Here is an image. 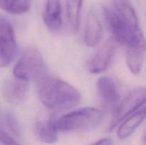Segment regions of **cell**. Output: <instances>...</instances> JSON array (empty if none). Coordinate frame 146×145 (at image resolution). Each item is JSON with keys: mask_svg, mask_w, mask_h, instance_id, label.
Listing matches in <instances>:
<instances>
[{"mask_svg": "<svg viewBox=\"0 0 146 145\" xmlns=\"http://www.w3.org/2000/svg\"><path fill=\"white\" fill-rule=\"evenodd\" d=\"M38 95L41 103L51 109H71L81 100V94L73 85L54 77L47 76L39 81Z\"/></svg>", "mask_w": 146, "mask_h": 145, "instance_id": "cell-1", "label": "cell"}, {"mask_svg": "<svg viewBox=\"0 0 146 145\" xmlns=\"http://www.w3.org/2000/svg\"><path fill=\"white\" fill-rule=\"evenodd\" d=\"M14 76L26 81H40L48 76V68L37 48L24 50L13 69Z\"/></svg>", "mask_w": 146, "mask_h": 145, "instance_id": "cell-2", "label": "cell"}, {"mask_svg": "<svg viewBox=\"0 0 146 145\" xmlns=\"http://www.w3.org/2000/svg\"><path fill=\"white\" fill-rule=\"evenodd\" d=\"M102 111L95 107H84L69 112L57 119L58 131L64 132L87 130L98 126L103 119Z\"/></svg>", "mask_w": 146, "mask_h": 145, "instance_id": "cell-3", "label": "cell"}, {"mask_svg": "<svg viewBox=\"0 0 146 145\" xmlns=\"http://www.w3.org/2000/svg\"><path fill=\"white\" fill-rule=\"evenodd\" d=\"M146 101V88L139 87L133 90L125 99L121 101L114 110L108 129L112 131L125 119L138 110Z\"/></svg>", "mask_w": 146, "mask_h": 145, "instance_id": "cell-4", "label": "cell"}, {"mask_svg": "<svg viewBox=\"0 0 146 145\" xmlns=\"http://www.w3.org/2000/svg\"><path fill=\"white\" fill-rule=\"evenodd\" d=\"M17 44L12 26L3 17L0 21V65L7 67L15 58Z\"/></svg>", "mask_w": 146, "mask_h": 145, "instance_id": "cell-5", "label": "cell"}, {"mask_svg": "<svg viewBox=\"0 0 146 145\" xmlns=\"http://www.w3.org/2000/svg\"><path fill=\"white\" fill-rule=\"evenodd\" d=\"M97 90L104 107L115 110L121 102V92L113 78L101 77L97 81Z\"/></svg>", "mask_w": 146, "mask_h": 145, "instance_id": "cell-6", "label": "cell"}, {"mask_svg": "<svg viewBox=\"0 0 146 145\" xmlns=\"http://www.w3.org/2000/svg\"><path fill=\"white\" fill-rule=\"evenodd\" d=\"M115 39H108L88 63V69L91 73H100L105 71L111 64L116 50Z\"/></svg>", "mask_w": 146, "mask_h": 145, "instance_id": "cell-7", "label": "cell"}, {"mask_svg": "<svg viewBox=\"0 0 146 145\" xmlns=\"http://www.w3.org/2000/svg\"><path fill=\"white\" fill-rule=\"evenodd\" d=\"M29 92L28 81L16 77L7 80L3 85L2 94L4 100L14 105L24 103L28 98Z\"/></svg>", "mask_w": 146, "mask_h": 145, "instance_id": "cell-8", "label": "cell"}, {"mask_svg": "<svg viewBox=\"0 0 146 145\" xmlns=\"http://www.w3.org/2000/svg\"><path fill=\"white\" fill-rule=\"evenodd\" d=\"M44 21L47 28L53 32L59 31L62 26V9L60 0H46Z\"/></svg>", "mask_w": 146, "mask_h": 145, "instance_id": "cell-9", "label": "cell"}, {"mask_svg": "<svg viewBox=\"0 0 146 145\" xmlns=\"http://www.w3.org/2000/svg\"><path fill=\"white\" fill-rule=\"evenodd\" d=\"M146 117V101L135 112L125 119L118 127L117 136L120 139H125L133 134Z\"/></svg>", "mask_w": 146, "mask_h": 145, "instance_id": "cell-10", "label": "cell"}, {"mask_svg": "<svg viewBox=\"0 0 146 145\" xmlns=\"http://www.w3.org/2000/svg\"><path fill=\"white\" fill-rule=\"evenodd\" d=\"M102 36V26L98 17L94 11L87 16L84 28V40L86 45L89 47L96 46L99 44Z\"/></svg>", "mask_w": 146, "mask_h": 145, "instance_id": "cell-11", "label": "cell"}, {"mask_svg": "<svg viewBox=\"0 0 146 145\" xmlns=\"http://www.w3.org/2000/svg\"><path fill=\"white\" fill-rule=\"evenodd\" d=\"M56 121L55 119L38 121L36 123L34 133L40 142L46 144H54L58 140Z\"/></svg>", "mask_w": 146, "mask_h": 145, "instance_id": "cell-12", "label": "cell"}, {"mask_svg": "<svg viewBox=\"0 0 146 145\" xmlns=\"http://www.w3.org/2000/svg\"><path fill=\"white\" fill-rule=\"evenodd\" d=\"M83 1L84 0H66V2L67 21L74 31H76L79 26Z\"/></svg>", "mask_w": 146, "mask_h": 145, "instance_id": "cell-13", "label": "cell"}, {"mask_svg": "<svg viewBox=\"0 0 146 145\" xmlns=\"http://www.w3.org/2000/svg\"><path fill=\"white\" fill-rule=\"evenodd\" d=\"M0 7L9 14H22L29 10L31 0H0Z\"/></svg>", "mask_w": 146, "mask_h": 145, "instance_id": "cell-14", "label": "cell"}, {"mask_svg": "<svg viewBox=\"0 0 146 145\" xmlns=\"http://www.w3.org/2000/svg\"><path fill=\"white\" fill-rule=\"evenodd\" d=\"M7 132H10L16 136L21 134V127L17 117L11 112L5 111L1 115V129Z\"/></svg>", "mask_w": 146, "mask_h": 145, "instance_id": "cell-15", "label": "cell"}, {"mask_svg": "<svg viewBox=\"0 0 146 145\" xmlns=\"http://www.w3.org/2000/svg\"><path fill=\"white\" fill-rule=\"evenodd\" d=\"M1 145H21L19 144L12 136H10L8 132L1 129Z\"/></svg>", "mask_w": 146, "mask_h": 145, "instance_id": "cell-16", "label": "cell"}, {"mask_svg": "<svg viewBox=\"0 0 146 145\" xmlns=\"http://www.w3.org/2000/svg\"><path fill=\"white\" fill-rule=\"evenodd\" d=\"M91 145H112V140L110 138H103Z\"/></svg>", "mask_w": 146, "mask_h": 145, "instance_id": "cell-17", "label": "cell"}, {"mask_svg": "<svg viewBox=\"0 0 146 145\" xmlns=\"http://www.w3.org/2000/svg\"><path fill=\"white\" fill-rule=\"evenodd\" d=\"M145 142H146V136H145Z\"/></svg>", "mask_w": 146, "mask_h": 145, "instance_id": "cell-18", "label": "cell"}]
</instances>
